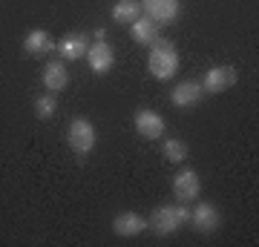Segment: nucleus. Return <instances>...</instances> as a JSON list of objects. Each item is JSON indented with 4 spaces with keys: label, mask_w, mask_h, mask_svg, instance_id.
I'll list each match as a JSON object with an SVG mask.
<instances>
[{
    "label": "nucleus",
    "mask_w": 259,
    "mask_h": 247,
    "mask_svg": "<svg viewBox=\"0 0 259 247\" xmlns=\"http://www.w3.org/2000/svg\"><path fill=\"white\" fill-rule=\"evenodd\" d=\"M23 49H26L29 55H47L55 49V40L49 35L47 29H32L26 37H23Z\"/></svg>",
    "instance_id": "nucleus-14"
},
{
    "label": "nucleus",
    "mask_w": 259,
    "mask_h": 247,
    "mask_svg": "<svg viewBox=\"0 0 259 247\" xmlns=\"http://www.w3.org/2000/svg\"><path fill=\"white\" fill-rule=\"evenodd\" d=\"M164 156H167V161H173V164H185L187 144L185 141H179V138H167L164 141Z\"/></svg>",
    "instance_id": "nucleus-17"
},
{
    "label": "nucleus",
    "mask_w": 259,
    "mask_h": 247,
    "mask_svg": "<svg viewBox=\"0 0 259 247\" xmlns=\"http://www.w3.org/2000/svg\"><path fill=\"white\" fill-rule=\"evenodd\" d=\"M87 61H90V69L95 75H107L112 69V64H115V55H112V49L104 40H98V43H93L87 49Z\"/></svg>",
    "instance_id": "nucleus-10"
},
{
    "label": "nucleus",
    "mask_w": 259,
    "mask_h": 247,
    "mask_svg": "<svg viewBox=\"0 0 259 247\" xmlns=\"http://www.w3.org/2000/svg\"><path fill=\"white\" fill-rule=\"evenodd\" d=\"M202 98H204V86L199 81H185V83H179L176 89L170 92V101H173V107H179V110L196 107Z\"/></svg>",
    "instance_id": "nucleus-7"
},
{
    "label": "nucleus",
    "mask_w": 259,
    "mask_h": 247,
    "mask_svg": "<svg viewBox=\"0 0 259 247\" xmlns=\"http://www.w3.org/2000/svg\"><path fill=\"white\" fill-rule=\"evenodd\" d=\"M112 230H115V236L121 238H130V236H139L141 230H147V219L144 216H139V213H118L115 219H112Z\"/></svg>",
    "instance_id": "nucleus-8"
},
{
    "label": "nucleus",
    "mask_w": 259,
    "mask_h": 247,
    "mask_svg": "<svg viewBox=\"0 0 259 247\" xmlns=\"http://www.w3.org/2000/svg\"><path fill=\"white\" fill-rule=\"evenodd\" d=\"M141 9L156 23H170L179 15V0H141Z\"/></svg>",
    "instance_id": "nucleus-9"
},
{
    "label": "nucleus",
    "mask_w": 259,
    "mask_h": 247,
    "mask_svg": "<svg viewBox=\"0 0 259 247\" xmlns=\"http://www.w3.org/2000/svg\"><path fill=\"white\" fill-rule=\"evenodd\" d=\"M55 110H58V104H55L52 95H40V98H35V115L40 121H49L52 115H55Z\"/></svg>",
    "instance_id": "nucleus-18"
},
{
    "label": "nucleus",
    "mask_w": 259,
    "mask_h": 247,
    "mask_svg": "<svg viewBox=\"0 0 259 247\" xmlns=\"http://www.w3.org/2000/svg\"><path fill=\"white\" fill-rule=\"evenodd\" d=\"M164 118L158 115L156 110H139L136 112V132L147 141H156V138L164 135Z\"/></svg>",
    "instance_id": "nucleus-6"
},
{
    "label": "nucleus",
    "mask_w": 259,
    "mask_h": 247,
    "mask_svg": "<svg viewBox=\"0 0 259 247\" xmlns=\"http://www.w3.org/2000/svg\"><path fill=\"white\" fill-rule=\"evenodd\" d=\"M147 66L153 78L158 81H170L173 75L179 72V52L176 46L170 43V40H153V49H150V58H147Z\"/></svg>",
    "instance_id": "nucleus-1"
},
{
    "label": "nucleus",
    "mask_w": 259,
    "mask_h": 247,
    "mask_svg": "<svg viewBox=\"0 0 259 247\" xmlns=\"http://www.w3.org/2000/svg\"><path fill=\"white\" fill-rule=\"evenodd\" d=\"M55 49L61 52L64 61H78V58H87V49H90V37L83 32H72L66 35L61 43H55Z\"/></svg>",
    "instance_id": "nucleus-11"
},
{
    "label": "nucleus",
    "mask_w": 259,
    "mask_h": 247,
    "mask_svg": "<svg viewBox=\"0 0 259 247\" xmlns=\"http://www.w3.org/2000/svg\"><path fill=\"white\" fill-rule=\"evenodd\" d=\"M202 192V181H199V173L190 170V167H182L173 178V195L179 199V204H190L199 199Z\"/></svg>",
    "instance_id": "nucleus-4"
},
{
    "label": "nucleus",
    "mask_w": 259,
    "mask_h": 247,
    "mask_svg": "<svg viewBox=\"0 0 259 247\" xmlns=\"http://www.w3.org/2000/svg\"><path fill=\"white\" fill-rule=\"evenodd\" d=\"M185 221H190V210H187L185 204H179V207H156V210L150 213V227L156 236H173Z\"/></svg>",
    "instance_id": "nucleus-2"
},
{
    "label": "nucleus",
    "mask_w": 259,
    "mask_h": 247,
    "mask_svg": "<svg viewBox=\"0 0 259 247\" xmlns=\"http://www.w3.org/2000/svg\"><path fill=\"white\" fill-rule=\"evenodd\" d=\"M40 81L47 86V92H61L69 83V72H66L64 61H49L44 66V72H40Z\"/></svg>",
    "instance_id": "nucleus-12"
},
{
    "label": "nucleus",
    "mask_w": 259,
    "mask_h": 247,
    "mask_svg": "<svg viewBox=\"0 0 259 247\" xmlns=\"http://www.w3.org/2000/svg\"><path fill=\"white\" fill-rule=\"evenodd\" d=\"M139 18H141L139 0H118L112 6V20H118V23H136Z\"/></svg>",
    "instance_id": "nucleus-16"
},
{
    "label": "nucleus",
    "mask_w": 259,
    "mask_h": 247,
    "mask_svg": "<svg viewBox=\"0 0 259 247\" xmlns=\"http://www.w3.org/2000/svg\"><path fill=\"white\" fill-rule=\"evenodd\" d=\"M66 141H69V150H72L75 156H90L95 150V144H98V132H95L93 121L87 118H75L72 124H69V129H66Z\"/></svg>",
    "instance_id": "nucleus-3"
},
{
    "label": "nucleus",
    "mask_w": 259,
    "mask_h": 247,
    "mask_svg": "<svg viewBox=\"0 0 259 247\" xmlns=\"http://www.w3.org/2000/svg\"><path fill=\"white\" fill-rule=\"evenodd\" d=\"M130 35L136 43H153L158 37V23L150 18H139L136 23H130Z\"/></svg>",
    "instance_id": "nucleus-15"
},
{
    "label": "nucleus",
    "mask_w": 259,
    "mask_h": 247,
    "mask_svg": "<svg viewBox=\"0 0 259 247\" xmlns=\"http://www.w3.org/2000/svg\"><path fill=\"white\" fill-rule=\"evenodd\" d=\"M190 221H193V227L199 233H216L219 230V210L213 207V204H199L193 213H190Z\"/></svg>",
    "instance_id": "nucleus-13"
},
{
    "label": "nucleus",
    "mask_w": 259,
    "mask_h": 247,
    "mask_svg": "<svg viewBox=\"0 0 259 247\" xmlns=\"http://www.w3.org/2000/svg\"><path fill=\"white\" fill-rule=\"evenodd\" d=\"M233 83H236V69L233 66H210L207 72H204V92L207 95H219V92L231 89Z\"/></svg>",
    "instance_id": "nucleus-5"
}]
</instances>
